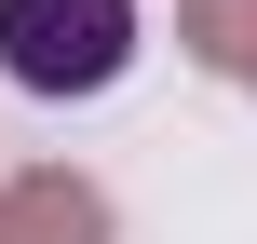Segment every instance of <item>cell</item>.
<instances>
[{
	"label": "cell",
	"mask_w": 257,
	"mask_h": 244,
	"mask_svg": "<svg viewBox=\"0 0 257 244\" xmlns=\"http://www.w3.org/2000/svg\"><path fill=\"white\" fill-rule=\"evenodd\" d=\"M0 244H108V204L81 177H14L0 190Z\"/></svg>",
	"instance_id": "obj_2"
},
{
	"label": "cell",
	"mask_w": 257,
	"mask_h": 244,
	"mask_svg": "<svg viewBox=\"0 0 257 244\" xmlns=\"http://www.w3.org/2000/svg\"><path fill=\"white\" fill-rule=\"evenodd\" d=\"M0 68L27 95H108L136 68V0H0Z\"/></svg>",
	"instance_id": "obj_1"
},
{
	"label": "cell",
	"mask_w": 257,
	"mask_h": 244,
	"mask_svg": "<svg viewBox=\"0 0 257 244\" xmlns=\"http://www.w3.org/2000/svg\"><path fill=\"white\" fill-rule=\"evenodd\" d=\"M176 41H190L217 82H244V95H257V0H176Z\"/></svg>",
	"instance_id": "obj_3"
}]
</instances>
